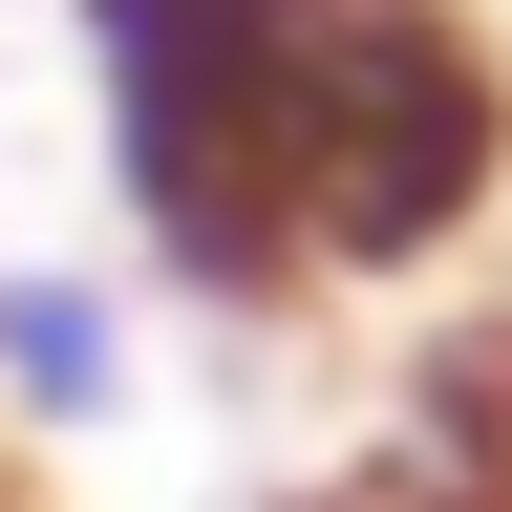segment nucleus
<instances>
[{
  "label": "nucleus",
  "mask_w": 512,
  "mask_h": 512,
  "mask_svg": "<svg viewBox=\"0 0 512 512\" xmlns=\"http://www.w3.org/2000/svg\"><path fill=\"white\" fill-rule=\"evenodd\" d=\"M64 22L171 299L278 320L320 278H427L512 192V64L448 0H64Z\"/></svg>",
  "instance_id": "obj_1"
},
{
  "label": "nucleus",
  "mask_w": 512,
  "mask_h": 512,
  "mask_svg": "<svg viewBox=\"0 0 512 512\" xmlns=\"http://www.w3.org/2000/svg\"><path fill=\"white\" fill-rule=\"evenodd\" d=\"M150 406V342H128L107 278H64V256H0V427L22 448H107Z\"/></svg>",
  "instance_id": "obj_2"
}]
</instances>
